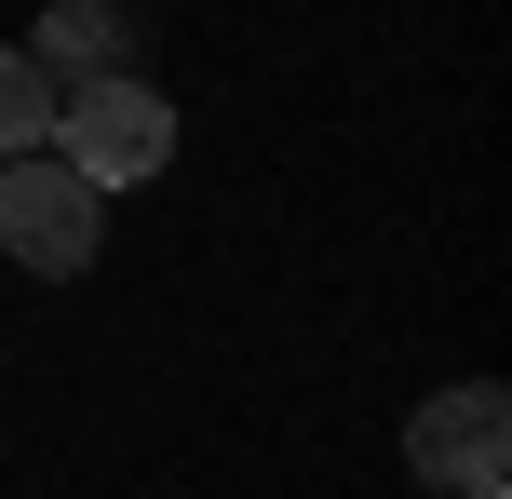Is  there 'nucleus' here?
<instances>
[{
  "mask_svg": "<svg viewBox=\"0 0 512 499\" xmlns=\"http://www.w3.org/2000/svg\"><path fill=\"white\" fill-rule=\"evenodd\" d=\"M54 162H68V176H95V189L162 176V162H176V108H162V81H135V68L68 81V95H54Z\"/></svg>",
  "mask_w": 512,
  "mask_h": 499,
  "instance_id": "nucleus-1",
  "label": "nucleus"
},
{
  "mask_svg": "<svg viewBox=\"0 0 512 499\" xmlns=\"http://www.w3.org/2000/svg\"><path fill=\"white\" fill-rule=\"evenodd\" d=\"M95 243H108V189L95 176H68L54 149L0 162V257H14V270L68 284V270H95Z\"/></svg>",
  "mask_w": 512,
  "mask_h": 499,
  "instance_id": "nucleus-2",
  "label": "nucleus"
},
{
  "mask_svg": "<svg viewBox=\"0 0 512 499\" xmlns=\"http://www.w3.org/2000/svg\"><path fill=\"white\" fill-rule=\"evenodd\" d=\"M405 459H418V486H472V473H499V459H512V392H499V378L432 392V405H418V432H405Z\"/></svg>",
  "mask_w": 512,
  "mask_h": 499,
  "instance_id": "nucleus-3",
  "label": "nucleus"
},
{
  "mask_svg": "<svg viewBox=\"0 0 512 499\" xmlns=\"http://www.w3.org/2000/svg\"><path fill=\"white\" fill-rule=\"evenodd\" d=\"M27 54L54 68V95H68V81H108V68L135 54V14H122V0H54V14H41V41H27Z\"/></svg>",
  "mask_w": 512,
  "mask_h": 499,
  "instance_id": "nucleus-4",
  "label": "nucleus"
},
{
  "mask_svg": "<svg viewBox=\"0 0 512 499\" xmlns=\"http://www.w3.org/2000/svg\"><path fill=\"white\" fill-rule=\"evenodd\" d=\"M41 135H54V68H41L27 41H0V162L41 149Z\"/></svg>",
  "mask_w": 512,
  "mask_h": 499,
  "instance_id": "nucleus-5",
  "label": "nucleus"
},
{
  "mask_svg": "<svg viewBox=\"0 0 512 499\" xmlns=\"http://www.w3.org/2000/svg\"><path fill=\"white\" fill-rule=\"evenodd\" d=\"M459 499H499V473H472V486H459Z\"/></svg>",
  "mask_w": 512,
  "mask_h": 499,
  "instance_id": "nucleus-6",
  "label": "nucleus"
}]
</instances>
